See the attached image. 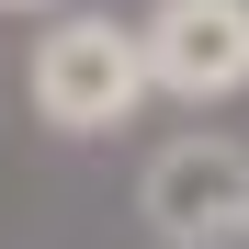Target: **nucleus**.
Here are the masks:
<instances>
[{"instance_id": "obj_4", "label": "nucleus", "mask_w": 249, "mask_h": 249, "mask_svg": "<svg viewBox=\"0 0 249 249\" xmlns=\"http://www.w3.org/2000/svg\"><path fill=\"white\" fill-rule=\"evenodd\" d=\"M0 12H46V0H0Z\"/></svg>"}, {"instance_id": "obj_1", "label": "nucleus", "mask_w": 249, "mask_h": 249, "mask_svg": "<svg viewBox=\"0 0 249 249\" xmlns=\"http://www.w3.org/2000/svg\"><path fill=\"white\" fill-rule=\"evenodd\" d=\"M34 113L57 124V136H102L147 102V57H136V23L113 12H68L57 34H34V68H23Z\"/></svg>"}, {"instance_id": "obj_2", "label": "nucleus", "mask_w": 249, "mask_h": 249, "mask_svg": "<svg viewBox=\"0 0 249 249\" xmlns=\"http://www.w3.org/2000/svg\"><path fill=\"white\" fill-rule=\"evenodd\" d=\"M136 215L159 249H238L249 238V147L238 136H170L136 181Z\"/></svg>"}, {"instance_id": "obj_3", "label": "nucleus", "mask_w": 249, "mask_h": 249, "mask_svg": "<svg viewBox=\"0 0 249 249\" xmlns=\"http://www.w3.org/2000/svg\"><path fill=\"white\" fill-rule=\"evenodd\" d=\"M136 57H147V91L170 102L249 91V0H159L136 23Z\"/></svg>"}]
</instances>
